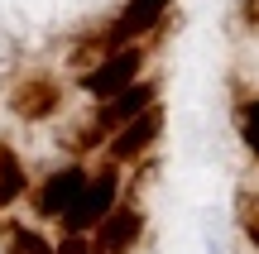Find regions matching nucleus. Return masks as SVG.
<instances>
[{
    "mask_svg": "<svg viewBox=\"0 0 259 254\" xmlns=\"http://www.w3.org/2000/svg\"><path fill=\"white\" fill-rule=\"evenodd\" d=\"M139 67H144V53H139L135 43L115 48L106 63H96L92 72H82V86H87V96H96V101H111V96H120L125 86L139 82Z\"/></svg>",
    "mask_w": 259,
    "mask_h": 254,
    "instance_id": "f257e3e1",
    "label": "nucleus"
},
{
    "mask_svg": "<svg viewBox=\"0 0 259 254\" xmlns=\"http://www.w3.org/2000/svg\"><path fill=\"white\" fill-rule=\"evenodd\" d=\"M115 207V173H96V178H87V192L77 197V207L63 216L67 235H82V230L101 226V216Z\"/></svg>",
    "mask_w": 259,
    "mask_h": 254,
    "instance_id": "f03ea898",
    "label": "nucleus"
},
{
    "mask_svg": "<svg viewBox=\"0 0 259 254\" xmlns=\"http://www.w3.org/2000/svg\"><path fill=\"white\" fill-rule=\"evenodd\" d=\"M139 230H144V216H139V207H111L101 216V226H96L92 235V254H130V245L139 240Z\"/></svg>",
    "mask_w": 259,
    "mask_h": 254,
    "instance_id": "7ed1b4c3",
    "label": "nucleus"
},
{
    "mask_svg": "<svg viewBox=\"0 0 259 254\" xmlns=\"http://www.w3.org/2000/svg\"><path fill=\"white\" fill-rule=\"evenodd\" d=\"M87 178H92V173H82V168H63V173H53V178H48L44 187H38V197H34L38 216L63 221L67 211L77 207V197L87 192Z\"/></svg>",
    "mask_w": 259,
    "mask_h": 254,
    "instance_id": "20e7f679",
    "label": "nucleus"
},
{
    "mask_svg": "<svg viewBox=\"0 0 259 254\" xmlns=\"http://www.w3.org/2000/svg\"><path fill=\"white\" fill-rule=\"evenodd\" d=\"M158 130H163V111H158V106H149V111H139L130 125H120V130H115V144H111L115 163H130V159H139V154H149L154 139H158Z\"/></svg>",
    "mask_w": 259,
    "mask_h": 254,
    "instance_id": "39448f33",
    "label": "nucleus"
},
{
    "mask_svg": "<svg viewBox=\"0 0 259 254\" xmlns=\"http://www.w3.org/2000/svg\"><path fill=\"white\" fill-rule=\"evenodd\" d=\"M58 101H63V91H58L53 77H24V82L10 91V106H15V115H24V120H48V115L58 111Z\"/></svg>",
    "mask_w": 259,
    "mask_h": 254,
    "instance_id": "423d86ee",
    "label": "nucleus"
},
{
    "mask_svg": "<svg viewBox=\"0 0 259 254\" xmlns=\"http://www.w3.org/2000/svg\"><path fill=\"white\" fill-rule=\"evenodd\" d=\"M154 86L149 82H135V86H125L120 96H111V101H101V111H96V125H101V130H120V125H130L135 120L139 111H149V106H154Z\"/></svg>",
    "mask_w": 259,
    "mask_h": 254,
    "instance_id": "0eeeda50",
    "label": "nucleus"
},
{
    "mask_svg": "<svg viewBox=\"0 0 259 254\" xmlns=\"http://www.w3.org/2000/svg\"><path fill=\"white\" fill-rule=\"evenodd\" d=\"M19 192H24V163H19V154L0 139V207H10Z\"/></svg>",
    "mask_w": 259,
    "mask_h": 254,
    "instance_id": "6e6552de",
    "label": "nucleus"
},
{
    "mask_svg": "<svg viewBox=\"0 0 259 254\" xmlns=\"http://www.w3.org/2000/svg\"><path fill=\"white\" fill-rule=\"evenodd\" d=\"M5 254H53V249H48V240L34 235V230H10Z\"/></svg>",
    "mask_w": 259,
    "mask_h": 254,
    "instance_id": "1a4fd4ad",
    "label": "nucleus"
},
{
    "mask_svg": "<svg viewBox=\"0 0 259 254\" xmlns=\"http://www.w3.org/2000/svg\"><path fill=\"white\" fill-rule=\"evenodd\" d=\"M235 211H240V230L259 245V197L254 192H240V201H235Z\"/></svg>",
    "mask_w": 259,
    "mask_h": 254,
    "instance_id": "9d476101",
    "label": "nucleus"
},
{
    "mask_svg": "<svg viewBox=\"0 0 259 254\" xmlns=\"http://www.w3.org/2000/svg\"><path fill=\"white\" fill-rule=\"evenodd\" d=\"M240 134H245V144H250V154L259 159V101L240 106Z\"/></svg>",
    "mask_w": 259,
    "mask_h": 254,
    "instance_id": "9b49d317",
    "label": "nucleus"
},
{
    "mask_svg": "<svg viewBox=\"0 0 259 254\" xmlns=\"http://www.w3.org/2000/svg\"><path fill=\"white\" fill-rule=\"evenodd\" d=\"M53 254H92V240H82V235H67L63 245H58Z\"/></svg>",
    "mask_w": 259,
    "mask_h": 254,
    "instance_id": "f8f14e48",
    "label": "nucleus"
},
{
    "mask_svg": "<svg viewBox=\"0 0 259 254\" xmlns=\"http://www.w3.org/2000/svg\"><path fill=\"white\" fill-rule=\"evenodd\" d=\"M240 15H245V19H250V24H254V29H259V0H245V5H240Z\"/></svg>",
    "mask_w": 259,
    "mask_h": 254,
    "instance_id": "ddd939ff",
    "label": "nucleus"
}]
</instances>
